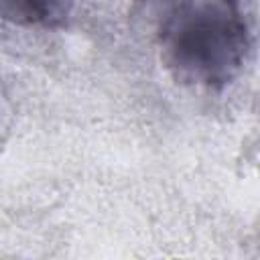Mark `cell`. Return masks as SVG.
<instances>
[{"label":"cell","mask_w":260,"mask_h":260,"mask_svg":"<svg viewBox=\"0 0 260 260\" xmlns=\"http://www.w3.org/2000/svg\"><path fill=\"white\" fill-rule=\"evenodd\" d=\"M162 61L183 81L221 87L242 69L250 32L240 0H156Z\"/></svg>","instance_id":"6da1fadb"},{"label":"cell","mask_w":260,"mask_h":260,"mask_svg":"<svg viewBox=\"0 0 260 260\" xmlns=\"http://www.w3.org/2000/svg\"><path fill=\"white\" fill-rule=\"evenodd\" d=\"M79 0H0V18L18 26H59Z\"/></svg>","instance_id":"7a4b0ae2"}]
</instances>
